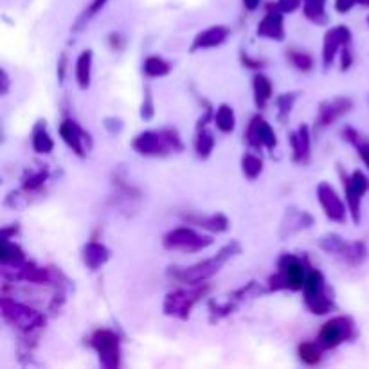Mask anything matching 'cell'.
Listing matches in <instances>:
<instances>
[{
    "mask_svg": "<svg viewBox=\"0 0 369 369\" xmlns=\"http://www.w3.org/2000/svg\"><path fill=\"white\" fill-rule=\"evenodd\" d=\"M243 166H245V171L249 175L252 173L251 169H254V173H258L261 169V162L258 159H254V157H247V159L243 160Z\"/></svg>",
    "mask_w": 369,
    "mask_h": 369,
    "instance_id": "15",
    "label": "cell"
},
{
    "mask_svg": "<svg viewBox=\"0 0 369 369\" xmlns=\"http://www.w3.org/2000/svg\"><path fill=\"white\" fill-rule=\"evenodd\" d=\"M256 94H258V105H263L265 101L270 97V83L263 76L256 78Z\"/></svg>",
    "mask_w": 369,
    "mask_h": 369,
    "instance_id": "11",
    "label": "cell"
},
{
    "mask_svg": "<svg viewBox=\"0 0 369 369\" xmlns=\"http://www.w3.org/2000/svg\"><path fill=\"white\" fill-rule=\"evenodd\" d=\"M283 270H285V281H287V285H290L294 288H299L305 285L303 283V267L294 258L288 260V265Z\"/></svg>",
    "mask_w": 369,
    "mask_h": 369,
    "instance_id": "6",
    "label": "cell"
},
{
    "mask_svg": "<svg viewBox=\"0 0 369 369\" xmlns=\"http://www.w3.org/2000/svg\"><path fill=\"white\" fill-rule=\"evenodd\" d=\"M351 328H353V326H351V321L344 319V317L330 321L328 324H324L323 332H321V342L328 348L337 346L344 339L350 337Z\"/></svg>",
    "mask_w": 369,
    "mask_h": 369,
    "instance_id": "1",
    "label": "cell"
},
{
    "mask_svg": "<svg viewBox=\"0 0 369 369\" xmlns=\"http://www.w3.org/2000/svg\"><path fill=\"white\" fill-rule=\"evenodd\" d=\"M166 245L175 247V249H196V247L202 245V242H200V238L196 236L193 231H187V229H178V231L169 234Z\"/></svg>",
    "mask_w": 369,
    "mask_h": 369,
    "instance_id": "3",
    "label": "cell"
},
{
    "mask_svg": "<svg viewBox=\"0 0 369 369\" xmlns=\"http://www.w3.org/2000/svg\"><path fill=\"white\" fill-rule=\"evenodd\" d=\"M78 79L82 87H87L88 85V70H91V55H83L78 62Z\"/></svg>",
    "mask_w": 369,
    "mask_h": 369,
    "instance_id": "12",
    "label": "cell"
},
{
    "mask_svg": "<svg viewBox=\"0 0 369 369\" xmlns=\"http://www.w3.org/2000/svg\"><path fill=\"white\" fill-rule=\"evenodd\" d=\"M216 124H218L224 132H229V130H233L234 128L233 112H231L227 106H222V108L218 110V114H216Z\"/></svg>",
    "mask_w": 369,
    "mask_h": 369,
    "instance_id": "10",
    "label": "cell"
},
{
    "mask_svg": "<svg viewBox=\"0 0 369 369\" xmlns=\"http://www.w3.org/2000/svg\"><path fill=\"white\" fill-rule=\"evenodd\" d=\"M359 150H360V157L364 159V162L368 164V168H369V144H362Z\"/></svg>",
    "mask_w": 369,
    "mask_h": 369,
    "instance_id": "16",
    "label": "cell"
},
{
    "mask_svg": "<svg viewBox=\"0 0 369 369\" xmlns=\"http://www.w3.org/2000/svg\"><path fill=\"white\" fill-rule=\"evenodd\" d=\"M319 196H321V202H323V205H324V209H326V213H328L332 218L342 220V216H344V207H342L337 195H335V193H333L328 186H321Z\"/></svg>",
    "mask_w": 369,
    "mask_h": 369,
    "instance_id": "4",
    "label": "cell"
},
{
    "mask_svg": "<svg viewBox=\"0 0 369 369\" xmlns=\"http://www.w3.org/2000/svg\"><path fill=\"white\" fill-rule=\"evenodd\" d=\"M301 359H305L306 362H310V364H315V362H319V350L314 346V344H303L301 346Z\"/></svg>",
    "mask_w": 369,
    "mask_h": 369,
    "instance_id": "14",
    "label": "cell"
},
{
    "mask_svg": "<svg viewBox=\"0 0 369 369\" xmlns=\"http://www.w3.org/2000/svg\"><path fill=\"white\" fill-rule=\"evenodd\" d=\"M346 187H348V200H350L351 209L355 213V220H359V202L360 196L364 195V191L368 189V180H366V177L360 173V171H357V173H353L351 180H348Z\"/></svg>",
    "mask_w": 369,
    "mask_h": 369,
    "instance_id": "2",
    "label": "cell"
},
{
    "mask_svg": "<svg viewBox=\"0 0 369 369\" xmlns=\"http://www.w3.org/2000/svg\"><path fill=\"white\" fill-rule=\"evenodd\" d=\"M146 73L153 74V76H157V74H166L168 73V65H166L162 59L150 58L146 62Z\"/></svg>",
    "mask_w": 369,
    "mask_h": 369,
    "instance_id": "13",
    "label": "cell"
},
{
    "mask_svg": "<svg viewBox=\"0 0 369 369\" xmlns=\"http://www.w3.org/2000/svg\"><path fill=\"white\" fill-rule=\"evenodd\" d=\"M62 133H64L65 141H67L70 146H74V150L78 151V153H82V148H79L78 144V128H76V124L67 121V123L62 126Z\"/></svg>",
    "mask_w": 369,
    "mask_h": 369,
    "instance_id": "9",
    "label": "cell"
},
{
    "mask_svg": "<svg viewBox=\"0 0 369 369\" xmlns=\"http://www.w3.org/2000/svg\"><path fill=\"white\" fill-rule=\"evenodd\" d=\"M306 296H308V301L315 299V297L321 296V290H323V278H321L319 272H312L308 281L305 283Z\"/></svg>",
    "mask_w": 369,
    "mask_h": 369,
    "instance_id": "7",
    "label": "cell"
},
{
    "mask_svg": "<svg viewBox=\"0 0 369 369\" xmlns=\"http://www.w3.org/2000/svg\"><path fill=\"white\" fill-rule=\"evenodd\" d=\"M94 344H96L101 355H103V359H106V357H115L117 359V339L112 333H97L96 339H94Z\"/></svg>",
    "mask_w": 369,
    "mask_h": 369,
    "instance_id": "5",
    "label": "cell"
},
{
    "mask_svg": "<svg viewBox=\"0 0 369 369\" xmlns=\"http://www.w3.org/2000/svg\"><path fill=\"white\" fill-rule=\"evenodd\" d=\"M225 35L227 32L222 31V29H213V31H207L204 32V35H200L198 37V40H196V46H214V44H220V41L224 40Z\"/></svg>",
    "mask_w": 369,
    "mask_h": 369,
    "instance_id": "8",
    "label": "cell"
}]
</instances>
